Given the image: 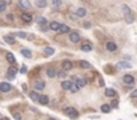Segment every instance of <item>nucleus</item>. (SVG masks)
I'll return each mask as SVG.
<instances>
[{
  "label": "nucleus",
  "instance_id": "obj_1",
  "mask_svg": "<svg viewBox=\"0 0 137 120\" xmlns=\"http://www.w3.org/2000/svg\"><path fill=\"white\" fill-rule=\"evenodd\" d=\"M122 12H124V16H125L126 23H133L134 21V16H133V13H132L130 8L128 6H122Z\"/></svg>",
  "mask_w": 137,
  "mask_h": 120
},
{
  "label": "nucleus",
  "instance_id": "obj_2",
  "mask_svg": "<svg viewBox=\"0 0 137 120\" xmlns=\"http://www.w3.org/2000/svg\"><path fill=\"white\" fill-rule=\"evenodd\" d=\"M64 113L67 115L68 117H71V119L79 117V112L76 111V108H73V107H67V108L64 109Z\"/></svg>",
  "mask_w": 137,
  "mask_h": 120
},
{
  "label": "nucleus",
  "instance_id": "obj_3",
  "mask_svg": "<svg viewBox=\"0 0 137 120\" xmlns=\"http://www.w3.org/2000/svg\"><path fill=\"white\" fill-rule=\"evenodd\" d=\"M12 89V87L9 83H6V81H3V83H0V91L2 92H9Z\"/></svg>",
  "mask_w": 137,
  "mask_h": 120
},
{
  "label": "nucleus",
  "instance_id": "obj_4",
  "mask_svg": "<svg viewBox=\"0 0 137 120\" xmlns=\"http://www.w3.org/2000/svg\"><path fill=\"white\" fill-rule=\"evenodd\" d=\"M117 68L119 70H129V68H132V66L128 62H119L117 63Z\"/></svg>",
  "mask_w": 137,
  "mask_h": 120
},
{
  "label": "nucleus",
  "instance_id": "obj_5",
  "mask_svg": "<svg viewBox=\"0 0 137 120\" xmlns=\"http://www.w3.org/2000/svg\"><path fill=\"white\" fill-rule=\"evenodd\" d=\"M19 6H20L23 10H29V8L32 7L29 0H19Z\"/></svg>",
  "mask_w": 137,
  "mask_h": 120
},
{
  "label": "nucleus",
  "instance_id": "obj_6",
  "mask_svg": "<svg viewBox=\"0 0 137 120\" xmlns=\"http://www.w3.org/2000/svg\"><path fill=\"white\" fill-rule=\"evenodd\" d=\"M80 35L77 34V32H71V35H69V40L72 41V43H79L80 41Z\"/></svg>",
  "mask_w": 137,
  "mask_h": 120
},
{
  "label": "nucleus",
  "instance_id": "obj_7",
  "mask_svg": "<svg viewBox=\"0 0 137 120\" xmlns=\"http://www.w3.org/2000/svg\"><path fill=\"white\" fill-rule=\"evenodd\" d=\"M122 81L125 83V84H129V85H132L134 83V77L132 76V75H125L124 77H122Z\"/></svg>",
  "mask_w": 137,
  "mask_h": 120
},
{
  "label": "nucleus",
  "instance_id": "obj_8",
  "mask_svg": "<svg viewBox=\"0 0 137 120\" xmlns=\"http://www.w3.org/2000/svg\"><path fill=\"white\" fill-rule=\"evenodd\" d=\"M72 68H73L72 62H69V60H64L63 62V70L64 71H71Z\"/></svg>",
  "mask_w": 137,
  "mask_h": 120
},
{
  "label": "nucleus",
  "instance_id": "obj_9",
  "mask_svg": "<svg viewBox=\"0 0 137 120\" xmlns=\"http://www.w3.org/2000/svg\"><path fill=\"white\" fill-rule=\"evenodd\" d=\"M75 84H76L79 88H81V87H84L87 84V81L84 79H80V77H75Z\"/></svg>",
  "mask_w": 137,
  "mask_h": 120
},
{
  "label": "nucleus",
  "instance_id": "obj_10",
  "mask_svg": "<svg viewBox=\"0 0 137 120\" xmlns=\"http://www.w3.org/2000/svg\"><path fill=\"white\" fill-rule=\"evenodd\" d=\"M107 49L111 51V52H113V51L117 49V44L113 43V41H108V43H107Z\"/></svg>",
  "mask_w": 137,
  "mask_h": 120
},
{
  "label": "nucleus",
  "instance_id": "obj_11",
  "mask_svg": "<svg viewBox=\"0 0 137 120\" xmlns=\"http://www.w3.org/2000/svg\"><path fill=\"white\" fill-rule=\"evenodd\" d=\"M60 27H61L60 23H57V21H52L51 24H49V29H52V31H59Z\"/></svg>",
  "mask_w": 137,
  "mask_h": 120
},
{
  "label": "nucleus",
  "instance_id": "obj_12",
  "mask_svg": "<svg viewBox=\"0 0 137 120\" xmlns=\"http://www.w3.org/2000/svg\"><path fill=\"white\" fill-rule=\"evenodd\" d=\"M81 51H84V52H89V51H92V44L91 43H83L81 44Z\"/></svg>",
  "mask_w": 137,
  "mask_h": 120
},
{
  "label": "nucleus",
  "instance_id": "obj_13",
  "mask_svg": "<svg viewBox=\"0 0 137 120\" xmlns=\"http://www.w3.org/2000/svg\"><path fill=\"white\" fill-rule=\"evenodd\" d=\"M35 88H36L37 91H41V89H44V88H45V83H44V81H41V80L36 81V83H35Z\"/></svg>",
  "mask_w": 137,
  "mask_h": 120
},
{
  "label": "nucleus",
  "instance_id": "obj_14",
  "mask_svg": "<svg viewBox=\"0 0 137 120\" xmlns=\"http://www.w3.org/2000/svg\"><path fill=\"white\" fill-rule=\"evenodd\" d=\"M116 95H117V92L115 89H112V88L105 89V96H108V98H115Z\"/></svg>",
  "mask_w": 137,
  "mask_h": 120
},
{
  "label": "nucleus",
  "instance_id": "obj_15",
  "mask_svg": "<svg viewBox=\"0 0 137 120\" xmlns=\"http://www.w3.org/2000/svg\"><path fill=\"white\" fill-rule=\"evenodd\" d=\"M39 103H40L41 105H47V104L49 103V98H48V96H45V95L40 96V99H39Z\"/></svg>",
  "mask_w": 137,
  "mask_h": 120
},
{
  "label": "nucleus",
  "instance_id": "obj_16",
  "mask_svg": "<svg viewBox=\"0 0 137 120\" xmlns=\"http://www.w3.org/2000/svg\"><path fill=\"white\" fill-rule=\"evenodd\" d=\"M47 75H48V77H55L57 76V72L55 68H47Z\"/></svg>",
  "mask_w": 137,
  "mask_h": 120
},
{
  "label": "nucleus",
  "instance_id": "obj_17",
  "mask_svg": "<svg viewBox=\"0 0 137 120\" xmlns=\"http://www.w3.org/2000/svg\"><path fill=\"white\" fill-rule=\"evenodd\" d=\"M21 20L25 21V23H31L32 21V15H29V13H23V15H21Z\"/></svg>",
  "mask_w": 137,
  "mask_h": 120
},
{
  "label": "nucleus",
  "instance_id": "obj_18",
  "mask_svg": "<svg viewBox=\"0 0 137 120\" xmlns=\"http://www.w3.org/2000/svg\"><path fill=\"white\" fill-rule=\"evenodd\" d=\"M36 21H37V24L41 25V27L47 25V19H45V17H43V16H39V17L36 19Z\"/></svg>",
  "mask_w": 137,
  "mask_h": 120
},
{
  "label": "nucleus",
  "instance_id": "obj_19",
  "mask_svg": "<svg viewBox=\"0 0 137 120\" xmlns=\"http://www.w3.org/2000/svg\"><path fill=\"white\" fill-rule=\"evenodd\" d=\"M71 87H72V83L68 81V80H64L61 83V88L63 89H71Z\"/></svg>",
  "mask_w": 137,
  "mask_h": 120
},
{
  "label": "nucleus",
  "instance_id": "obj_20",
  "mask_svg": "<svg viewBox=\"0 0 137 120\" xmlns=\"http://www.w3.org/2000/svg\"><path fill=\"white\" fill-rule=\"evenodd\" d=\"M7 60H8V62L11 63V64H15V63H16L15 55H13V53H11V52H8V53H7Z\"/></svg>",
  "mask_w": 137,
  "mask_h": 120
},
{
  "label": "nucleus",
  "instance_id": "obj_21",
  "mask_svg": "<svg viewBox=\"0 0 137 120\" xmlns=\"http://www.w3.org/2000/svg\"><path fill=\"white\" fill-rule=\"evenodd\" d=\"M79 66L84 68V70H87V68H91V64H89L88 62H85V60H80L79 62Z\"/></svg>",
  "mask_w": 137,
  "mask_h": 120
},
{
  "label": "nucleus",
  "instance_id": "obj_22",
  "mask_svg": "<svg viewBox=\"0 0 137 120\" xmlns=\"http://www.w3.org/2000/svg\"><path fill=\"white\" fill-rule=\"evenodd\" d=\"M35 4H36V7H39V8H44L47 6V2L45 0H35Z\"/></svg>",
  "mask_w": 137,
  "mask_h": 120
},
{
  "label": "nucleus",
  "instance_id": "obj_23",
  "mask_svg": "<svg viewBox=\"0 0 137 120\" xmlns=\"http://www.w3.org/2000/svg\"><path fill=\"white\" fill-rule=\"evenodd\" d=\"M16 75V70L15 68H9L8 70V73H7V76H8V79H13Z\"/></svg>",
  "mask_w": 137,
  "mask_h": 120
},
{
  "label": "nucleus",
  "instance_id": "obj_24",
  "mask_svg": "<svg viewBox=\"0 0 137 120\" xmlns=\"http://www.w3.org/2000/svg\"><path fill=\"white\" fill-rule=\"evenodd\" d=\"M111 109H112V107H111V105H108V104H102L101 105V111L104 113H109Z\"/></svg>",
  "mask_w": 137,
  "mask_h": 120
},
{
  "label": "nucleus",
  "instance_id": "obj_25",
  "mask_svg": "<svg viewBox=\"0 0 137 120\" xmlns=\"http://www.w3.org/2000/svg\"><path fill=\"white\" fill-rule=\"evenodd\" d=\"M29 98L33 100V101H39V99H40V95L37 94V92H31L29 94Z\"/></svg>",
  "mask_w": 137,
  "mask_h": 120
},
{
  "label": "nucleus",
  "instance_id": "obj_26",
  "mask_svg": "<svg viewBox=\"0 0 137 120\" xmlns=\"http://www.w3.org/2000/svg\"><path fill=\"white\" fill-rule=\"evenodd\" d=\"M76 15H77L79 17H84V16L87 15V11L84 10V8H79V10L76 11Z\"/></svg>",
  "mask_w": 137,
  "mask_h": 120
},
{
  "label": "nucleus",
  "instance_id": "obj_27",
  "mask_svg": "<svg viewBox=\"0 0 137 120\" xmlns=\"http://www.w3.org/2000/svg\"><path fill=\"white\" fill-rule=\"evenodd\" d=\"M44 53L45 55H53L55 53V49L52 47H44Z\"/></svg>",
  "mask_w": 137,
  "mask_h": 120
},
{
  "label": "nucleus",
  "instance_id": "obj_28",
  "mask_svg": "<svg viewBox=\"0 0 137 120\" xmlns=\"http://www.w3.org/2000/svg\"><path fill=\"white\" fill-rule=\"evenodd\" d=\"M21 55H23L24 57H28V59L32 56V53H31V51H29V49H21Z\"/></svg>",
  "mask_w": 137,
  "mask_h": 120
},
{
  "label": "nucleus",
  "instance_id": "obj_29",
  "mask_svg": "<svg viewBox=\"0 0 137 120\" xmlns=\"http://www.w3.org/2000/svg\"><path fill=\"white\" fill-rule=\"evenodd\" d=\"M61 34H68L69 32V27L68 25H64V24H61V27H60V29H59Z\"/></svg>",
  "mask_w": 137,
  "mask_h": 120
},
{
  "label": "nucleus",
  "instance_id": "obj_30",
  "mask_svg": "<svg viewBox=\"0 0 137 120\" xmlns=\"http://www.w3.org/2000/svg\"><path fill=\"white\" fill-rule=\"evenodd\" d=\"M4 40H6L8 44H15V39L11 38V36H4Z\"/></svg>",
  "mask_w": 137,
  "mask_h": 120
},
{
  "label": "nucleus",
  "instance_id": "obj_31",
  "mask_svg": "<svg viewBox=\"0 0 137 120\" xmlns=\"http://www.w3.org/2000/svg\"><path fill=\"white\" fill-rule=\"evenodd\" d=\"M79 89H80L79 87H77L76 84H75V83H72V87H71V89H69V91H71V92H77Z\"/></svg>",
  "mask_w": 137,
  "mask_h": 120
},
{
  "label": "nucleus",
  "instance_id": "obj_32",
  "mask_svg": "<svg viewBox=\"0 0 137 120\" xmlns=\"http://www.w3.org/2000/svg\"><path fill=\"white\" fill-rule=\"evenodd\" d=\"M52 4H53V7H60L61 6V0H52Z\"/></svg>",
  "mask_w": 137,
  "mask_h": 120
},
{
  "label": "nucleus",
  "instance_id": "obj_33",
  "mask_svg": "<svg viewBox=\"0 0 137 120\" xmlns=\"http://www.w3.org/2000/svg\"><path fill=\"white\" fill-rule=\"evenodd\" d=\"M16 36H19V38H21V39H24V38H27V34H25V32H17Z\"/></svg>",
  "mask_w": 137,
  "mask_h": 120
},
{
  "label": "nucleus",
  "instance_id": "obj_34",
  "mask_svg": "<svg viewBox=\"0 0 137 120\" xmlns=\"http://www.w3.org/2000/svg\"><path fill=\"white\" fill-rule=\"evenodd\" d=\"M130 98H132V99H136V98H137V89H134V91L130 92Z\"/></svg>",
  "mask_w": 137,
  "mask_h": 120
},
{
  "label": "nucleus",
  "instance_id": "obj_35",
  "mask_svg": "<svg viewBox=\"0 0 137 120\" xmlns=\"http://www.w3.org/2000/svg\"><path fill=\"white\" fill-rule=\"evenodd\" d=\"M4 10H6V3H4V2H2V3H0V12H2V11H4Z\"/></svg>",
  "mask_w": 137,
  "mask_h": 120
},
{
  "label": "nucleus",
  "instance_id": "obj_36",
  "mask_svg": "<svg viewBox=\"0 0 137 120\" xmlns=\"http://www.w3.org/2000/svg\"><path fill=\"white\" fill-rule=\"evenodd\" d=\"M57 76H59V77H61V79H64V77H65V71L59 72V73H57Z\"/></svg>",
  "mask_w": 137,
  "mask_h": 120
},
{
  "label": "nucleus",
  "instance_id": "obj_37",
  "mask_svg": "<svg viewBox=\"0 0 137 120\" xmlns=\"http://www.w3.org/2000/svg\"><path fill=\"white\" fill-rule=\"evenodd\" d=\"M13 117H15L16 120H21V116H20V113H17V112H15V113H13Z\"/></svg>",
  "mask_w": 137,
  "mask_h": 120
},
{
  "label": "nucleus",
  "instance_id": "obj_38",
  "mask_svg": "<svg viewBox=\"0 0 137 120\" xmlns=\"http://www.w3.org/2000/svg\"><path fill=\"white\" fill-rule=\"evenodd\" d=\"M20 72H21V73H27V67L23 66V67L20 68Z\"/></svg>",
  "mask_w": 137,
  "mask_h": 120
},
{
  "label": "nucleus",
  "instance_id": "obj_39",
  "mask_svg": "<svg viewBox=\"0 0 137 120\" xmlns=\"http://www.w3.org/2000/svg\"><path fill=\"white\" fill-rule=\"evenodd\" d=\"M117 105H119V104H117V101H113V103H112V105H111V107H117Z\"/></svg>",
  "mask_w": 137,
  "mask_h": 120
},
{
  "label": "nucleus",
  "instance_id": "obj_40",
  "mask_svg": "<svg viewBox=\"0 0 137 120\" xmlns=\"http://www.w3.org/2000/svg\"><path fill=\"white\" fill-rule=\"evenodd\" d=\"M84 27H85V28H89V27H91V24H89V23H84Z\"/></svg>",
  "mask_w": 137,
  "mask_h": 120
},
{
  "label": "nucleus",
  "instance_id": "obj_41",
  "mask_svg": "<svg viewBox=\"0 0 137 120\" xmlns=\"http://www.w3.org/2000/svg\"><path fill=\"white\" fill-rule=\"evenodd\" d=\"M2 120H9V119H8V117H3Z\"/></svg>",
  "mask_w": 137,
  "mask_h": 120
},
{
  "label": "nucleus",
  "instance_id": "obj_42",
  "mask_svg": "<svg viewBox=\"0 0 137 120\" xmlns=\"http://www.w3.org/2000/svg\"><path fill=\"white\" fill-rule=\"evenodd\" d=\"M3 119V116H2V113H0V120H2Z\"/></svg>",
  "mask_w": 137,
  "mask_h": 120
},
{
  "label": "nucleus",
  "instance_id": "obj_43",
  "mask_svg": "<svg viewBox=\"0 0 137 120\" xmlns=\"http://www.w3.org/2000/svg\"><path fill=\"white\" fill-rule=\"evenodd\" d=\"M48 120H56V119H52V117H49V119H48Z\"/></svg>",
  "mask_w": 137,
  "mask_h": 120
}]
</instances>
